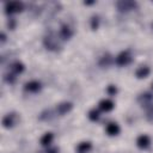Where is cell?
<instances>
[{
  "label": "cell",
  "mask_w": 153,
  "mask_h": 153,
  "mask_svg": "<svg viewBox=\"0 0 153 153\" xmlns=\"http://www.w3.org/2000/svg\"><path fill=\"white\" fill-rule=\"evenodd\" d=\"M23 4L19 2V1H12V2H7L5 5V12L7 14H11V13H16V12H20L23 11Z\"/></svg>",
  "instance_id": "1"
},
{
  "label": "cell",
  "mask_w": 153,
  "mask_h": 153,
  "mask_svg": "<svg viewBox=\"0 0 153 153\" xmlns=\"http://www.w3.org/2000/svg\"><path fill=\"white\" fill-rule=\"evenodd\" d=\"M130 61H131V55H130V53L127 51V50L120 53V54L117 55V57H116V63H117L118 66H126V65L130 63Z\"/></svg>",
  "instance_id": "2"
},
{
  "label": "cell",
  "mask_w": 153,
  "mask_h": 153,
  "mask_svg": "<svg viewBox=\"0 0 153 153\" xmlns=\"http://www.w3.org/2000/svg\"><path fill=\"white\" fill-rule=\"evenodd\" d=\"M116 6L121 12H128V11H131V10H134L136 7V2L124 0V1H118L116 4Z\"/></svg>",
  "instance_id": "3"
},
{
  "label": "cell",
  "mask_w": 153,
  "mask_h": 153,
  "mask_svg": "<svg viewBox=\"0 0 153 153\" xmlns=\"http://www.w3.org/2000/svg\"><path fill=\"white\" fill-rule=\"evenodd\" d=\"M72 108H73V104L71 102H62L56 106V112L59 115H66L72 110Z\"/></svg>",
  "instance_id": "4"
},
{
  "label": "cell",
  "mask_w": 153,
  "mask_h": 153,
  "mask_svg": "<svg viewBox=\"0 0 153 153\" xmlns=\"http://www.w3.org/2000/svg\"><path fill=\"white\" fill-rule=\"evenodd\" d=\"M44 45L49 50H56L59 48V43H57L56 38L54 36H51V35H49V36H47L44 38Z\"/></svg>",
  "instance_id": "5"
},
{
  "label": "cell",
  "mask_w": 153,
  "mask_h": 153,
  "mask_svg": "<svg viewBox=\"0 0 153 153\" xmlns=\"http://www.w3.org/2000/svg\"><path fill=\"white\" fill-rule=\"evenodd\" d=\"M149 143H151V139H149V136L148 135H140L137 139H136V145H137V147L139 148H141V149H145V148H147L148 146H149Z\"/></svg>",
  "instance_id": "6"
},
{
  "label": "cell",
  "mask_w": 153,
  "mask_h": 153,
  "mask_svg": "<svg viewBox=\"0 0 153 153\" xmlns=\"http://www.w3.org/2000/svg\"><path fill=\"white\" fill-rule=\"evenodd\" d=\"M16 124V115L14 114H7L2 118V126L5 128H12Z\"/></svg>",
  "instance_id": "7"
},
{
  "label": "cell",
  "mask_w": 153,
  "mask_h": 153,
  "mask_svg": "<svg viewBox=\"0 0 153 153\" xmlns=\"http://www.w3.org/2000/svg\"><path fill=\"white\" fill-rule=\"evenodd\" d=\"M26 91L29 92H38L41 90V82L36 81V80H31L29 82L25 84V87H24Z\"/></svg>",
  "instance_id": "8"
},
{
  "label": "cell",
  "mask_w": 153,
  "mask_h": 153,
  "mask_svg": "<svg viewBox=\"0 0 153 153\" xmlns=\"http://www.w3.org/2000/svg\"><path fill=\"white\" fill-rule=\"evenodd\" d=\"M92 148V143L90 141H84L80 142L76 147V153H88Z\"/></svg>",
  "instance_id": "9"
},
{
  "label": "cell",
  "mask_w": 153,
  "mask_h": 153,
  "mask_svg": "<svg viewBox=\"0 0 153 153\" xmlns=\"http://www.w3.org/2000/svg\"><path fill=\"white\" fill-rule=\"evenodd\" d=\"M73 35V31L72 29L68 26V25H62L61 29H60V36L62 39H69Z\"/></svg>",
  "instance_id": "10"
},
{
  "label": "cell",
  "mask_w": 153,
  "mask_h": 153,
  "mask_svg": "<svg viewBox=\"0 0 153 153\" xmlns=\"http://www.w3.org/2000/svg\"><path fill=\"white\" fill-rule=\"evenodd\" d=\"M114 106H115V104L110 99H103V100L99 102V108L103 111H111L114 109Z\"/></svg>",
  "instance_id": "11"
},
{
  "label": "cell",
  "mask_w": 153,
  "mask_h": 153,
  "mask_svg": "<svg viewBox=\"0 0 153 153\" xmlns=\"http://www.w3.org/2000/svg\"><path fill=\"white\" fill-rule=\"evenodd\" d=\"M152 100H153V96H152L151 93H143V94H141V96L139 97V102H140L142 105H145V106L152 105Z\"/></svg>",
  "instance_id": "12"
},
{
  "label": "cell",
  "mask_w": 153,
  "mask_h": 153,
  "mask_svg": "<svg viewBox=\"0 0 153 153\" xmlns=\"http://www.w3.org/2000/svg\"><path fill=\"white\" fill-rule=\"evenodd\" d=\"M106 133H108L109 135H111V136L117 135V134L120 133V127H118V124L115 123V122L109 123V124L106 126Z\"/></svg>",
  "instance_id": "13"
},
{
  "label": "cell",
  "mask_w": 153,
  "mask_h": 153,
  "mask_svg": "<svg viewBox=\"0 0 153 153\" xmlns=\"http://www.w3.org/2000/svg\"><path fill=\"white\" fill-rule=\"evenodd\" d=\"M136 76L139 78V79H143V78H147L148 76V74H149V68L147 67V66H141V67H139L137 69H136Z\"/></svg>",
  "instance_id": "14"
},
{
  "label": "cell",
  "mask_w": 153,
  "mask_h": 153,
  "mask_svg": "<svg viewBox=\"0 0 153 153\" xmlns=\"http://www.w3.org/2000/svg\"><path fill=\"white\" fill-rule=\"evenodd\" d=\"M53 139H54L53 133H45V134L41 137V145H43V146H49V145L51 143Z\"/></svg>",
  "instance_id": "15"
},
{
  "label": "cell",
  "mask_w": 153,
  "mask_h": 153,
  "mask_svg": "<svg viewBox=\"0 0 153 153\" xmlns=\"http://www.w3.org/2000/svg\"><path fill=\"white\" fill-rule=\"evenodd\" d=\"M12 69H13V72L14 73H22L23 71H24V65L22 63V62H14L13 65H12Z\"/></svg>",
  "instance_id": "16"
},
{
  "label": "cell",
  "mask_w": 153,
  "mask_h": 153,
  "mask_svg": "<svg viewBox=\"0 0 153 153\" xmlns=\"http://www.w3.org/2000/svg\"><path fill=\"white\" fill-rule=\"evenodd\" d=\"M88 118H90L91 121H97V120L99 118V112H98V110L92 109V110L88 112Z\"/></svg>",
  "instance_id": "17"
},
{
  "label": "cell",
  "mask_w": 153,
  "mask_h": 153,
  "mask_svg": "<svg viewBox=\"0 0 153 153\" xmlns=\"http://www.w3.org/2000/svg\"><path fill=\"white\" fill-rule=\"evenodd\" d=\"M98 25H99V18L97 16H93L92 19H91V27H92V30H97Z\"/></svg>",
  "instance_id": "18"
},
{
  "label": "cell",
  "mask_w": 153,
  "mask_h": 153,
  "mask_svg": "<svg viewBox=\"0 0 153 153\" xmlns=\"http://www.w3.org/2000/svg\"><path fill=\"white\" fill-rule=\"evenodd\" d=\"M110 62H111V57L109 55H106V56H103L102 57V60H100L99 63H100V66H109Z\"/></svg>",
  "instance_id": "19"
},
{
  "label": "cell",
  "mask_w": 153,
  "mask_h": 153,
  "mask_svg": "<svg viewBox=\"0 0 153 153\" xmlns=\"http://www.w3.org/2000/svg\"><path fill=\"white\" fill-rule=\"evenodd\" d=\"M106 92H108L110 96H115V94L117 93V88H116V86H114V85H109L108 88H106Z\"/></svg>",
  "instance_id": "20"
},
{
  "label": "cell",
  "mask_w": 153,
  "mask_h": 153,
  "mask_svg": "<svg viewBox=\"0 0 153 153\" xmlns=\"http://www.w3.org/2000/svg\"><path fill=\"white\" fill-rule=\"evenodd\" d=\"M5 80H6L7 82H10V84H13L14 80H16V76H14L13 73H10V74H6V75H5Z\"/></svg>",
  "instance_id": "21"
},
{
  "label": "cell",
  "mask_w": 153,
  "mask_h": 153,
  "mask_svg": "<svg viewBox=\"0 0 153 153\" xmlns=\"http://www.w3.org/2000/svg\"><path fill=\"white\" fill-rule=\"evenodd\" d=\"M147 120L149 121V122H153V104L151 105V108L147 110Z\"/></svg>",
  "instance_id": "22"
},
{
  "label": "cell",
  "mask_w": 153,
  "mask_h": 153,
  "mask_svg": "<svg viewBox=\"0 0 153 153\" xmlns=\"http://www.w3.org/2000/svg\"><path fill=\"white\" fill-rule=\"evenodd\" d=\"M57 152H59V149L55 148V147H54V148H48V149H47V153H57Z\"/></svg>",
  "instance_id": "23"
},
{
  "label": "cell",
  "mask_w": 153,
  "mask_h": 153,
  "mask_svg": "<svg viewBox=\"0 0 153 153\" xmlns=\"http://www.w3.org/2000/svg\"><path fill=\"white\" fill-rule=\"evenodd\" d=\"M1 41H2V42L6 41V36H5V33H1Z\"/></svg>",
  "instance_id": "24"
},
{
  "label": "cell",
  "mask_w": 153,
  "mask_h": 153,
  "mask_svg": "<svg viewBox=\"0 0 153 153\" xmlns=\"http://www.w3.org/2000/svg\"><path fill=\"white\" fill-rule=\"evenodd\" d=\"M152 86H153V84H152Z\"/></svg>",
  "instance_id": "25"
}]
</instances>
